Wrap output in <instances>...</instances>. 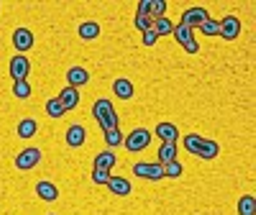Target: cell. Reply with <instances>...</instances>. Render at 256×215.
Here are the masks:
<instances>
[{
	"instance_id": "cell-17",
	"label": "cell",
	"mask_w": 256,
	"mask_h": 215,
	"mask_svg": "<svg viewBox=\"0 0 256 215\" xmlns=\"http://www.w3.org/2000/svg\"><path fill=\"white\" fill-rule=\"evenodd\" d=\"M172 36L180 41V46H187V44H192V41H195V34H192V28H187V26H174L172 28Z\"/></svg>"
},
{
	"instance_id": "cell-26",
	"label": "cell",
	"mask_w": 256,
	"mask_h": 215,
	"mask_svg": "<svg viewBox=\"0 0 256 215\" xmlns=\"http://www.w3.org/2000/svg\"><path fill=\"white\" fill-rule=\"evenodd\" d=\"M64 113H67V110L62 108V102H59L56 98H52V100L46 102V116H49V118H54V120H56V118H62Z\"/></svg>"
},
{
	"instance_id": "cell-29",
	"label": "cell",
	"mask_w": 256,
	"mask_h": 215,
	"mask_svg": "<svg viewBox=\"0 0 256 215\" xmlns=\"http://www.w3.org/2000/svg\"><path fill=\"white\" fill-rule=\"evenodd\" d=\"M123 134H120V128H116V131H108V134H105V144H108L110 148H116V146H120L123 144Z\"/></svg>"
},
{
	"instance_id": "cell-16",
	"label": "cell",
	"mask_w": 256,
	"mask_h": 215,
	"mask_svg": "<svg viewBox=\"0 0 256 215\" xmlns=\"http://www.w3.org/2000/svg\"><path fill=\"white\" fill-rule=\"evenodd\" d=\"M36 134H38V123L34 118H26V120L18 123V136L20 138H34Z\"/></svg>"
},
{
	"instance_id": "cell-18",
	"label": "cell",
	"mask_w": 256,
	"mask_h": 215,
	"mask_svg": "<svg viewBox=\"0 0 256 215\" xmlns=\"http://www.w3.org/2000/svg\"><path fill=\"white\" fill-rule=\"evenodd\" d=\"M169 162H177V144H162V148H159L156 164H169Z\"/></svg>"
},
{
	"instance_id": "cell-33",
	"label": "cell",
	"mask_w": 256,
	"mask_h": 215,
	"mask_svg": "<svg viewBox=\"0 0 256 215\" xmlns=\"http://www.w3.org/2000/svg\"><path fill=\"white\" fill-rule=\"evenodd\" d=\"M156 41H159V36H156L154 31H146V34H144V46H154Z\"/></svg>"
},
{
	"instance_id": "cell-21",
	"label": "cell",
	"mask_w": 256,
	"mask_h": 215,
	"mask_svg": "<svg viewBox=\"0 0 256 215\" xmlns=\"http://www.w3.org/2000/svg\"><path fill=\"white\" fill-rule=\"evenodd\" d=\"M198 156H200V159H216V156H220V144L205 138V144H202V148H200Z\"/></svg>"
},
{
	"instance_id": "cell-25",
	"label": "cell",
	"mask_w": 256,
	"mask_h": 215,
	"mask_svg": "<svg viewBox=\"0 0 256 215\" xmlns=\"http://www.w3.org/2000/svg\"><path fill=\"white\" fill-rule=\"evenodd\" d=\"M166 0H152V13H148V18L156 20V18H164L166 16Z\"/></svg>"
},
{
	"instance_id": "cell-6",
	"label": "cell",
	"mask_w": 256,
	"mask_h": 215,
	"mask_svg": "<svg viewBox=\"0 0 256 215\" xmlns=\"http://www.w3.org/2000/svg\"><path fill=\"white\" fill-rule=\"evenodd\" d=\"M220 36L226 41H233V38H238L241 36V20L236 16H226L220 20Z\"/></svg>"
},
{
	"instance_id": "cell-15",
	"label": "cell",
	"mask_w": 256,
	"mask_h": 215,
	"mask_svg": "<svg viewBox=\"0 0 256 215\" xmlns=\"http://www.w3.org/2000/svg\"><path fill=\"white\" fill-rule=\"evenodd\" d=\"M113 92L120 98V100H131L134 98V84L128 80H116L113 82Z\"/></svg>"
},
{
	"instance_id": "cell-12",
	"label": "cell",
	"mask_w": 256,
	"mask_h": 215,
	"mask_svg": "<svg viewBox=\"0 0 256 215\" xmlns=\"http://www.w3.org/2000/svg\"><path fill=\"white\" fill-rule=\"evenodd\" d=\"M67 82H70V88L80 90L82 84L90 82V74H88V70H82V67H72V70L67 72Z\"/></svg>"
},
{
	"instance_id": "cell-23",
	"label": "cell",
	"mask_w": 256,
	"mask_h": 215,
	"mask_svg": "<svg viewBox=\"0 0 256 215\" xmlns=\"http://www.w3.org/2000/svg\"><path fill=\"white\" fill-rule=\"evenodd\" d=\"M202 144H205V138L202 136H198V134H190V136H184V148L190 154H200V148H202Z\"/></svg>"
},
{
	"instance_id": "cell-32",
	"label": "cell",
	"mask_w": 256,
	"mask_h": 215,
	"mask_svg": "<svg viewBox=\"0 0 256 215\" xmlns=\"http://www.w3.org/2000/svg\"><path fill=\"white\" fill-rule=\"evenodd\" d=\"M134 24H136V28H138L141 34H146V31H152V26H154V20L148 18V16H136V20H134Z\"/></svg>"
},
{
	"instance_id": "cell-24",
	"label": "cell",
	"mask_w": 256,
	"mask_h": 215,
	"mask_svg": "<svg viewBox=\"0 0 256 215\" xmlns=\"http://www.w3.org/2000/svg\"><path fill=\"white\" fill-rule=\"evenodd\" d=\"M164 166V177H172V180H180L184 174V166L180 162H169V164H162Z\"/></svg>"
},
{
	"instance_id": "cell-35",
	"label": "cell",
	"mask_w": 256,
	"mask_h": 215,
	"mask_svg": "<svg viewBox=\"0 0 256 215\" xmlns=\"http://www.w3.org/2000/svg\"><path fill=\"white\" fill-rule=\"evenodd\" d=\"M184 52H187V54H200V44H198V41H192V44L184 46Z\"/></svg>"
},
{
	"instance_id": "cell-4",
	"label": "cell",
	"mask_w": 256,
	"mask_h": 215,
	"mask_svg": "<svg viewBox=\"0 0 256 215\" xmlns=\"http://www.w3.org/2000/svg\"><path fill=\"white\" fill-rule=\"evenodd\" d=\"M28 72H31V62L24 54H16L10 59V77H13V82H26Z\"/></svg>"
},
{
	"instance_id": "cell-2",
	"label": "cell",
	"mask_w": 256,
	"mask_h": 215,
	"mask_svg": "<svg viewBox=\"0 0 256 215\" xmlns=\"http://www.w3.org/2000/svg\"><path fill=\"white\" fill-rule=\"evenodd\" d=\"M148 144H152V134H148L146 128H136V131H131V134L123 138V146H126L131 154L144 152V148H148Z\"/></svg>"
},
{
	"instance_id": "cell-10",
	"label": "cell",
	"mask_w": 256,
	"mask_h": 215,
	"mask_svg": "<svg viewBox=\"0 0 256 215\" xmlns=\"http://www.w3.org/2000/svg\"><path fill=\"white\" fill-rule=\"evenodd\" d=\"M105 187H108L116 198H128V195H131V190H134L131 182H128L126 177H110V182L105 184Z\"/></svg>"
},
{
	"instance_id": "cell-28",
	"label": "cell",
	"mask_w": 256,
	"mask_h": 215,
	"mask_svg": "<svg viewBox=\"0 0 256 215\" xmlns=\"http://www.w3.org/2000/svg\"><path fill=\"white\" fill-rule=\"evenodd\" d=\"M13 95L20 98V100L31 98V84L28 82H13Z\"/></svg>"
},
{
	"instance_id": "cell-36",
	"label": "cell",
	"mask_w": 256,
	"mask_h": 215,
	"mask_svg": "<svg viewBox=\"0 0 256 215\" xmlns=\"http://www.w3.org/2000/svg\"><path fill=\"white\" fill-rule=\"evenodd\" d=\"M52 215H54V212H52Z\"/></svg>"
},
{
	"instance_id": "cell-27",
	"label": "cell",
	"mask_w": 256,
	"mask_h": 215,
	"mask_svg": "<svg viewBox=\"0 0 256 215\" xmlns=\"http://www.w3.org/2000/svg\"><path fill=\"white\" fill-rule=\"evenodd\" d=\"M200 34H205V36H220V20L208 18L205 24L200 26Z\"/></svg>"
},
{
	"instance_id": "cell-19",
	"label": "cell",
	"mask_w": 256,
	"mask_h": 215,
	"mask_svg": "<svg viewBox=\"0 0 256 215\" xmlns=\"http://www.w3.org/2000/svg\"><path fill=\"white\" fill-rule=\"evenodd\" d=\"M172 28H174V24H172L166 16H164V18H156L154 26H152V31H154L159 38H162V36H172Z\"/></svg>"
},
{
	"instance_id": "cell-31",
	"label": "cell",
	"mask_w": 256,
	"mask_h": 215,
	"mask_svg": "<svg viewBox=\"0 0 256 215\" xmlns=\"http://www.w3.org/2000/svg\"><path fill=\"white\" fill-rule=\"evenodd\" d=\"M238 215H254V198H241L238 200Z\"/></svg>"
},
{
	"instance_id": "cell-22",
	"label": "cell",
	"mask_w": 256,
	"mask_h": 215,
	"mask_svg": "<svg viewBox=\"0 0 256 215\" xmlns=\"http://www.w3.org/2000/svg\"><path fill=\"white\" fill-rule=\"evenodd\" d=\"M98 36H100V26L95 24V20H88V24L80 26V38L92 41V38H98Z\"/></svg>"
},
{
	"instance_id": "cell-3",
	"label": "cell",
	"mask_w": 256,
	"mask_h": 215,
	"mask_svg": "<svg viewBox=\"0 0 256 215\" xmlns=\"http://www.w3.org/2000/svg\"><path fill=\"white\" fill-rule=\"evenodd\" d=\"M208 18H210V16H208V10H205V8H198V6H195V8H187V10H184V16H182V20H180V24L195 31V28H200V26L205 24Z\"/></svg>"
},
{
	"instance_id": "cell-7",
	"label": "cell",
	"mask_w": 256,
	"mask_h": 215,
	"mask_svg": "<svg viewBox=\"0 0 256 215\" xmlns=\"http://www.w3.org/2000/svg\"><path fill=\"white\" fill-rule=\"evenodd\" d=\"M134 174L144 177V180H162L164 166L162 164H134Z\"/></svg>"
},
{
	"instance_id": "cell-1",
	"label": "cell",
	"mask_w": 256,
	"mask_h": 215,
	"mask_svg": "<svg viewBox=\"0 0 256 215\" xmlns=\"http://www.w3.org/2000/svg\"><path fill=\"white\" fill-rule=\"evenodd\" d=\"M92 118L100 123V128L105 134L108 131H116V128H120V120H118V113H116V108L110 100H98L92 105Z\"/></svg>"
},
{
	"instance_id": "cell-9",
	"label": "cell",
	"mask_w": 256,
	"mask_h": 215,
	"mask_svg": "<svg viewBox=\"0 0 256 215\" xmlns=\"http://www.w3.org/2000/svg\"><path fill=\"white\" fill-rule=\"evenodd\" d=\"M13 46L24 54V52H28L31 46H34V34L28 31V28H18L16 34H13Z\"/></svg>"
},
{
	"instance_id": "cell-8",
	"label": "cell",
	"mask_w": 256,
	"mask_h": 215,
	"mask_svg": "<svg viewBox=\"0 0 256 215\" xmlns=\"http://www.w3.org/2000/svg\"><path fill=\"white\" fill-rule=\"evenodd\" d=\"M56 100L62 102L64 110H74V108L80 105V90H74V88H70V84H67V88L56 95Z\"/></svg>"
},
{
	"instance_id": "cell-14",
	"label": "cell",
	"mask_w": 256,
	"mask_h": 215,
	"mask_svg": "<svg viewBox=\"0 0 256 215\" xmlns=\"http://www.w3.org/2000/svg\"><path fill=\"white\" fill-rule=\"evenodd\" d=\"M36 195L41 198V200H46V202H54L56 198H59V190H56V184H52V182H38L36 184Z\"/></svg>"
},
{
	"instance_id": "cell-11",
	"label": "cell",
	"mask_w": 256,
	"mask_h": 215,
	"mask_svg": "<svg viewBox=\"0 0 256 215\" xmlns=\"http://www.w3.org/2000/svg\"><path fill=\"white\" fill-rule=\"evenodd\" d=\"M156 136H159L164 144H177L180 131H177L174 123H159V126H156Z\"/></svg>"
},
{
	"instance_id": "cell-30",
	"label": "cell",
	"mask_w": 256,
	"mask_h": 215,
	"mask_svg": "<svg viewBox=\"0 0 256 215\" xmlns=\"http://www.w3.org/2000/svg\"><path fill=\"white\" fill-rule=\"evenodd\" d=\"M110 177H113V174H110L108 169H92V182H95V184H108Z\"/></svg>"
},
{
	"instance_id": "cell-34",
	"label": "cell",
	"mask_w": 256,
	"mask_h": 215,
	"mask_svg": "<svg viewBox=\"0 0 256 215\" xmlns=\"http://www.w3.org/2000/svg\"><path fill=\"white\" fill-rule=\"evenodd\" d=\"M152 13V0H141L138 3V13L136 16H148Z\"/></svg>"
},
{
	"instance_id": "cell-5",
	"label": "cell",
	"mask_w": 256,
	"mask_h": 215,
	"mask_svg": "<svg viewBox=\"0 0 256 215\" xmlns=\"http://www.w3.org/2000/svg\"><path fill=\"white\" fill-rule=\"evenodd\" d=\"M38 162H41V152H38V148H24V152L16 156V166H18L20 172L34 169Z\"/></svg>"
},
{
	"instance_id": "cell-20",
	"label": "cell",
	"mask_w": 256,
	"mask_h": 215,
	"mask_svg": "<svg viewBox=\"0 0 256 215\" xmlns=\"http://www.w3.org/2000/svg\"><path fill=\"white\" fill-rule=\"evenodd\" d=\"M116 162H118V156L113 152H102V154L95 156V169H108L110 172L116 166Z\"/></svg>"
},
{
	"instance_id": "cell-13",
	"label": "cell",
	"mask_w": 256,
	"mask_h": 215,
	"mask_svg": "<svg viewBox=\"0 0 256 215\" xmlns=\"http://www.w3.org/2000/svg\"><path fill=\"white\" fill-rule=\"evenodd\" d=\"M84 136H88L84 126H70V128H67V146L80 148V146L84 144Z\"/></svg>"
}]
</instances>
